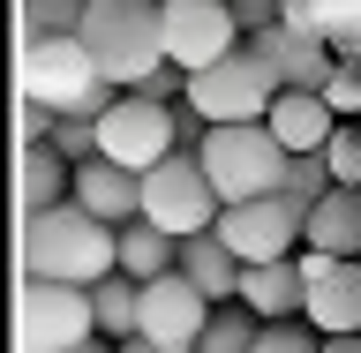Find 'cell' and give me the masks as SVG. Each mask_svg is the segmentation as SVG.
<instances>
[{
    "instance_id": "1",
    "label": "cell",
    "mask_w": 361,
    "mask_h": 353,
    "mask_svg": "<svg viewBox=\"0 0 361 353\" xmlns=\"http://www.w3.org/2000/svg\"><path fill=\"white\" fill-rule=\"evenodd\" d=\"M23 278H45V286H106V278H121V225L90 218L83 203L23 218Z\"/></svg>"
},
{
    "instance_id": "2",
    "label": "cell",
    "mask_w": 361,
    "mask_h": 353,
    "mask_svg": "<svg viewBox=\"0 0 361 353\" xmlns=\"http://www.w3.org/2000/svg\"><path fill=\"white\" fill-rule=\"evenodd\" d=\"M75 38L90 45V61L113 90H143L166 68V0H90Z\"/></svg>"
},
{
    "instance_id": "3",
    "label": "cell",
    "mask_w": 361,
    "mask_h": 353,
    "mask_svg": "<svg viewBox=\"0 0 361 353\" xmlns=\"http://www.w3.org/2000/svg\"><path fill=\"white\" fill-rule=\"evenodd\" d=\"M203 173L219 188V203H256V196H286V166L293 151L264 120H241V128H211L203 135Z\"/></svg>"
},
{
    "instance_id": "4",
    "label": "cell",
    "mask_w": 361,
    "mask_h": 353,
    "mask_svg": "<svg viewBox=\"0 0 361 353\" xmlns=\"http://www.w3.org/2000/svg\"><path fill=\"white\" fill-rule=\"evenodd\" d=\"M90 338H98V301H90V286L23 278V309H16V346L23 353H83Z\"/></svg>"
},
{
    "instance_id": "5",
    "label": "cell",
    "mask_w": 361,
    "mask_h": 353,
    "mask_svg": "<svg viewBox=\"0 0 361 353\" xmlns=\"http://www.w3.org/2000/svg\"><path fill=\"white\" fill-rule=\"evenodd\" d=\"M143 218L166 225L173 241L211 233V225L226 218V203H219V188H211V173H203L196 151H173L166 166H151V173H143Z\"/></svg>"
},
{
    "instance_id": "6",
    "label": "cell",
    "mask_w": 361,
    "mask_h": 353,
    "mask_svg": "<svg viewBox=\"0 0 361 353\" xmlns=\"http://www.w3.org/2000/svg\"><path fill=\"white\" fill-rule=\"evenodd\" d=\"M188 106L211 120V128H241V120H271V106H279V75H271L256 53H226L219 68H203V75H188Z\"/></svg>"
},
{
    "instance_id": "7",
    "label": "cell",
    "mask_w": 361,
    "mask_h": 353,
    "mask_svg": "<svg viewBox=\"0 0 361 353\" xmlns=\"http://www.w3.org/2000/svg\"><path fill=\"white\" fill-rule=\"evenodd\" d=\"M241 264H286L309 248V203L293 196H256V203H226V218L211 225Z\"/></svg>"
},
{
    "instance_id": "8",
    "label": "cell",
    "mask_w": 361,
    "mask_h": 353,
    "mask_svg": "<svg viewBox=\"0 0 361 353\" xmlns=\"http://www.w3.org/2000/svg\"><path fill=\"white\" fill-rule=\"evenodd\" d=\"M173 151H180L173 106H151V98H135V90H121V106L98 120V158L128 166V173H151V166H166Z\"/></svg>"
},
{
    "instance_id": "9",
    "label": "cell",
    "mask_w": 361,
    "mask_h": 353,
    "mask_svg": "<svg viewBox=\"0 0 361 353\" xmlns=\"http://www.w3.org/2000/svg\"><path fill=\"white\" fill-rule=\"evenodd\" d=\"M98 61H90L83 38H30L23 45V106H45V113H68L83 90H98Z\"/></svg>"
},
{
    "instance_id": "10",
    "label": "cell",
    "mask_w": 361,
    "mask_h": 353,
    "mask_svg": "<svg viewBox=\"0 0 361 353\" xmlns=\"http://www.w3.org/2000/svg\"><path fill=\"white\" fill-rule=\"evenodd\" d=\"M226 53H241V23L226 0H166V61L203 75L219 68Z\"/></svg>"
},
{
    "instance_id": "11",
    "label": "cell",
    "mask_w": 361,
    "mask_h": 353,
    "mask_svg": "<svg viewBox=\"0 0 361 353\" xmlns=\"http://www.w3.org/2000/svg\"><path fill=\"white\" fill-rule=\"evenodd\" d=\"M301 278H309V323H316L324 338L361 331V256L301 248Z\"/></svg>"
},
{
    "instance_id": "12",
    "label": "cell",
    "mask_w": 361,
    "mask_h": 353,
    "mask_svg": "<svg viewBox=\"0 0 361 353\" xmlns=\"http://www.w3.org/2000/svg\"><path fill=\"white\" fill-rule=\"evenodd\" d=\"M211 316H219V309H211L180 271H166V278L143 286V331H135V338H151V346H166V353H196V338H203Z\"/></svg>"
},
{
    "instance_id": "13",
    "label": "cell",
    "mask_w": 361,
    "mask_h": 353,
    "mask_svg": "<svg viewBox=\"0 0 361 353\" xmlns=\"http://www.w3.org/2000/svg\"><path fill=\"white\" fill-rule=\"evenodd\" d=\"M241 45L279 75V90H324V83H331V68H338L331 38L293 30V23H271V30H256V38H241Z\"/></svg>"
},
{
    "instance_id": "14",
    "label": "cell",
    "mask_w": 361,
    "mask_h": 353,
    "mask_svg": "<svg viewBox=\"0 0 361 353\" xmlns=\"http://www.w3.org/2000/svg\"><path fill=\"white\" fill-rule=\"evenodd\" d=\"M75 203L90 218H106V225H135L143 218V173L113 166V158H83L75 166Z\"/></svg>"
},
{
    "instance_id": "15",
    "label": "cell",
    "mask_w": 361,
    "mask_h": 353,
    "mask_svg": "<svg viewBox=\"0 0 361 353\" xmlns=\"http://www.w3.org/2000/svg\"><path fill=\"white\" fill-rule=\"evenodd\" d=\"M241 309L264 316V323H293V316H309L301 256H286V264H248V271H241Z\"/></svg>"
},
{
    "instance_id": "16",
    "label": "cell",
    "mask_w": 361,
    "mask_h": 353,
    "mask_svg": "<svg viewBox=\"0 0 361 353\" xmlns=\"http://www.w3.org/2000/svg\"><path fill=\"white\" fill-rule=\"evenodd\" d=\"M241 271H248V264L219 241V233H188V241H180V278H188V286H196L211 309L241 301Z\"/></svg>"
},
{
    "instance_id": "17",
    "label": "cell",
    "mask_w": 361,
    "mask_h": 353,
    "mask_svg": "<svg viewBox=\"0 0 361 353\" xmlns=\"http://www.w3.org/2000/svg\"><path fill=\"white\" fill-rule=\"evenodd\" d=\"M264 128L279 135L293 158H309V151H324V143L338 135V113L324 106V90H279V106H271Z\"/></svg>"
},
{
    "instance_id": "18",
    "label": "cell",
    "mask_w": 361,
    "mask_h": 353,
    "mask_svg": "<svg viewBox=\"0 0 361 353\" xmlns=\"http://www.w3.org/2000/svg\"><path fill=\"white\" fill-rule=\"evenodd\" d=\"M23 218H38V211H61V203H75V166H68L53 143H30L23 151Z\"/></svg>"
},
{
    "instance_id": "19",
    "label": "cell",
    "mask_w": 361,
    "mask_h": 353,
    "mask_svg": "<svg viewBox=\"0 0 361 353\" xmlns=\"http://www.w3.org/2000/svg\"><path fill=\"white\" fill-rule=\"evenodd\" d=\"M166 271H180V241H173V233H166V225H151V218L121 225V278L151 286V278H166Z\"/></svg>"
},
{
    "instance_id": "20",
    "label": "cell",
    "mask_w": 361,
    "mask_h": 353,
    "mask_svg": "<svg viewBox=\"0 0 361 353\" xmlns=\"http://www.w3.org/2000/svg\"><path fill=\"white\" fill-rule=\"evenodd\" d=\"M309 248L324 256H361V188H331L309 211Z\"/></svg>"
},
{
    "instance_id": "21",
    "label": "cell",
    "mask_w": 361,
    "mask_h": 353,
    "mask_svg": "<svg viewBox=\"0 0 361 353\" xmlns=\"http://www.w3.org/2000/svg\"><path fill=\"white\" fill-rule=\"evenodd\" d=\"M286 23L338 45V38H354V30H361V0H286Z\"/></svg>"
},
{
    "instance_id": "22",
    "label": "cell",
    "mask_w": 361,
    "mask_h": 353,
    "mask_svg": "<svg viewBox=\"0 0 361 353\" xmlns=\"http://www.w3.org/2000/svg\"><path fill=\"white\" fill-rule=\"evenodd\" d=\"M256 338H264V316H248L241 301H226V309L203 323L196 353H256Z\"/></svg>"
},
{
    "instance_id": "23",
    "label": "cell",
    "mask_w": 361,
    "mask_h": 353,
    "mask_svg": "<svg viewBox=\"0 0 361 353\" xmlns=\"http://www.w3.org/2000/svg\"><path fill=\"white\" fill-rule=\"evenodd\" d=\"M90 0H30V38H75Z\"/></svg>"
},
{
    "instance_id": "24",
    "label": "cell",
    "mask_w": 361,
    "mask_h": 353,
    "mask_svg": "<svg viewBox=\"0 0 361 353\" xmlns=\"http://www.w3.org/2000/svg\"><path fill=\"white\" fill-rule=\"evenodd\" d=\"M331 188H338V180H331V166H324V151H309V158H293V166H286V196L293 203H309V211H316Z\"/></svg>"
},
{
    "instance_id": "25",
    "label": "cell",
    "mask_w": 361,
    "mask_h": 353,
    "mask_svg": "<svg viewBox=\"0 0 361 353\" xmlns=\"http://www.w3.org/2000/svg\"><path fill=\"white\" fill-rule=\"evenodd\" d=\"M324 166L338 188H361V120H338V135L324 143Z\"/></svg>"
},
{
    "instance_id": "26",
    "label": "cell",
    "mask_w": 361,
    "mask_h": 353,
    "mask_svg": "<svg viewBox=\"0 0 361 353\" xmlns=\"http://www.w3.org/2000/svg\"><path fill=\"white\" fill-rule=\"evenodd\" d=\"M256 353H324V331H316L309 316H293V323H264Z\"/></svg>"
},
{
    "instance_id": "27",
    "label": "cell",
    "mask_w": 361,
    "mask_h": 353,
    "mask_svg": "<svg viewBox=\"0 0 361 353\" xmlns=\"http://www.w3.org/2000/svg\"><path fill=\"white\" fill-rule=\"evenodd\" d=\"M324 106H331L338 120H361V68H354V61H338V68H331V83H324Z\"/></svg>"
},
{
    "instance_id": "28",
    "label": "cell",
    "mask_w": 361,
    "mask_h": 353,
    "mask_svg": "<svg viewBox=\"0 0 361 353\" xmlns=\"http://www.w3.org/2000/svg\"><path fill=\"white\" fill-rule=\"evenodd\" d=\"M233 8V23H241V38H256V30H271V23H286V0H226Z\"/></svg>"
},
{
    "instance_id": "29",
    "label": "cell",
    "mask_w": 361,
    "mask_h": 353,
    "mask_svg": "<svg viewBox=\"0 0 361 353\" xmlns=\"http://www.w3.org/2000/svg\"><path fill=\"white\" fill-rule=\"evenodd\" d=\"M324 353H361V331H338V338H324Z\"/></svg>"
},
{
    "instance_id": "30",
    "label": "cell",
    "mask_w": 361,
    "mask_h": 353,
    "mask_svg": "<svg viewBox=\"0 0 361 353\" xmlns=\"http://www.w3.org/2000/svg\"><path fill=\"white\" fill-rule=\"evenodd\" d=\"M121 353H166V346H151V338H128V346H121Z\"/></svg>"
},
{
    "instance_id": "31",
    "label": "cell",
    "mask_w": 361,
    "mask_h": 353,
    "mask_svg": "<svg viewBox=\"0 0 361 353\" xmlns=\"http://www.w3.org/2000/svg\"><path fill=\"white\" fill-rule=\"evenodd\" d=\"M83 353H121V346H113V338H90V346H83Z\"/></svg>"
}]
</instances>
